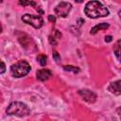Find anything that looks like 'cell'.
Instances as JSON below:
<instances>
[{
    "mask_svg": "<svg viewBox=\"0 0 121 121\" xmlns=\"http://www.w3.org/2000/svg\"><path fill=\"white\" fill-rule=\"evenodd\" d=\"M19 5H21V6H23V7L32 6V7H34V8L36 9V10H40V9H39V8H37L36 3H35V2H33V1H30V0H19ZM40 11H41V13H43V11H42V10H40Z\"/></svg>",
    "mask_w": 121,
    "mask_h": 121,
    "instance_id": "obj_12",
    "label": "cell"
},
{
    "mask_svg": "<svg viewBox=\"0 0 121 121\" xmlns=\"http://www.w3.org/2000/svg\"><path fill=\"white\" fill-rule=\"evenodd\" d=\"M71 9H72V5L70 3H68V2H60L55 7L54 11L59 17L64 18L69 14Z\"/></svg>",
    "mask_w": 121,
    "mask_h": 121,
    "instance_id": "obj_5",
    "label": "cell"
},
{
    "mask_svg": "<svg viewBox=\"0 0 121 121\" xmlns=\"http://www.w3.org/2000/svg\"><path fill=\"white\" fill-rule=\"evenodd\" d=\"M113 52L116 58L119 60V61H121V39L115 42L113 45Z\"/></svg>",
    "mask_w": 121,
    "mask_h": 121,
    "instance_id": "obj_11",
    "label": "cell"
},
{
    "mask_svg": "<svg viewBox=\"0 0 121 121\" xmlns=\"http://www.w3.org/2000/svg\"><path fill=\"white\" fill-rule=\"evenodd\" d=\"M84 12L89 18H93V19L105 17L109 15V9L104 5H102L99 1H96V0L88 2L85 5Z\"/></svg>",
    "mask_w": 121,
    "mask_h": 121,
    "instance_id": "obj_1",
    "label": "cell"
},
{
    "mask_svg": "<svg viewBox=\"0 0 121 121\" xmlns=\"http://www.w3.org/2000/svg\"><path fill=\"white\" fill-rule=\"evenodd\" d=\"M36 75H37V78L40 81H45V80L50 78V77L52 76V72L50 70H48V69L43 68V69L38 70Z\"/></svg>",
    "mask_w": 121,
    "mask_h": 121,
    "instance_id": "obj_7",
    "label": "cell"
},
{
    "mask_svg": "<svg viewBox=\"0 0 121 121\" xmlns=\"http://www.w3.org/2000/svg\"><path fill=\"white\" fill-rule=\"evenodd\" d=\"M5 69H6L5 63H4V61H1V71H0V73H1V74H3V73L5 72Z\"/></svg>",
    "mask_w": 121,
    "mask_h": 121,
    "instance_id": "obj_17",
    "label": "cell"
},
{
    "mask_svg": "<svg viewBox=\"0 0 121 121\" xmlns=\"http://www.w3.org/2000/svg\"><path fill=\"white\" fill-rule=\"evenodd\" d=\"M78 95L87 102L89 103H94L95 100H96V95L91 91V90H88V89H82V90H79L78 91Z\"/></svg>",
    "mask_w": 121,
    "mask_h": 121,
    "instance_id": "obj_6",
    "label": "cell"
},
{
    "mask_svg": "<svg viewBox=\"0 0 121 121\" xmlns=\"http://www.w3.org/2000/svg\"><path fill=\"white\" fill-rule=\"evenodd\" d=\"M30 112L29 108L22 102L19 101H14L11 102L8 108H7V113L9 115H17V116H26Z\"/></svg>",
    "mask_w": 121,
    "mask_h": 121,
    "instance_id": "obj_2",
    "label": "cell"
},
{
    "mask_svg": "<svg viewBox=\"0 0 121 121\" xmlns=\"http://www.w3.org/2000/svg\"><path fill=\"white\" fill-rule=\"evenodd\" d=\"M48 20L50 21V22H52V23H55L56 22V17L54 16V15H48Z\"/></svg>",
    "mask_w": 121,
    "mask_h": 121,
    "instance_id": "obj_16",
    "label": "cell"
},
{
    "mask_svg": "<svg viewBox=\"0 0 121 121\" xmlns=\"http://www.w3.org/2000/svg\"><path fill=\"white\" fill-rule=\"evenodd\" d=\"M63 69L65 71H72L74 73H78L79 72V68L78 67H76V66H72V65H64L63 66Z\"/></svg>",
    "mask_w": 121,
    "mask_h": 121,
    "instance_id": "obj_14",
    "label": "cell"
},
{
    "mask_svg": "<svg viewBox=\"0 0 121 121\" xmlns=\"http://www.w3.org/2000/svg\"><path fill=\"white\" fill-rule=\"evenodd\" d=\"M112 37L111 35H108V36L105 37V42L106 43H110V42H112Z\"/></svg>",
    "mask_w": 121,
    "mask_h": 121,
    "instance_id": "obj_18",
    "label": "cell"
},
{
    "mask_svg": "<svg viewBox=\"0 0 121 121\" xmlns=\"http://www.w3.org/2000/svg\"><path fill=\"white\" fill-rule=\"evenodd\" d=\"M53 58H54V60H55L57 62H59V61L60 60V56L59 55V53H58L57 51H53Z\"/></svg>",
    "mask_w": 121,
    "mask_h": 121,
    "instance_id": "obj_15",
    "label": "cell"
},
{
    "mask_svg": "<svg viewBox=\"0 0 121 121\" xmlns=\"http://www.w3.org/2000/svg\"><path fill=\"white\" fill-rule=\"evenodd\" d=\"M46 60H47V58H46V56L43 55V54H40V55L37 57V60H38V62H39L42 66H44V65L46 64Z\"/></svg>",
    "mask_w": 121,
    "mask_h": 121,
    "instance_id": "obj_13",
    "label": "cell"
},
{
    "mask_svg": "<svg viewBox=\"0 0 121 121\" xmlns=\"http://www.w3.org/2000/svg\"><path fill=\"white\" fill-rule=\"evenodd\" d=\"M30 71V65L26 60H19L10 66V73L15 78L26 76Z\"/></svg>",
    "mask_w": 121,
    "mask_h": 121,
    "instance_id": "obj_3",
    "label": "cell"
},
{
    "mask_svg": "<svg viewBox=\"0 0 121 121\" xmlns=\"http://www.w3.org/2000/svg\"><path fill=\"white\" fill-rule=\"evenodd\" d=\"M119 17L121 18V11H119Z\"/></svg>",
    "mask_w": 121,
    "mask_h": 121,
    "instance_id": "obj_21",
    "label": "cell"
},
{
    "mask_svg": "<svg viewBox=\"0 0 121 121\" xmlns=\"http://www.w3.org/2000/svg\"><path fill=\"white\" fill-rule=\"evenodd\" d=\"M22 20L32 26L34 28H41L43 25V19L41 15H33V14H29V13H26L25 15L22 16Z\"/></svg>",
    "mask_w": 121,
    "mask_h": 121,
    "instance_id": "obj_4",
    "label": "cell"
},
{
    "mask_svg": "<svg viewBox=\"0 0 121 121\" xmlns=\"http://www.w3.org/2000/svg\"><path fill=\"white\" fill-rule=\"evenodd\" d=\"M61 37V33L60 31H58L57 29H54L53 31V34H51L49 36V43L52 44V45H56L58 43V40Z\"/></svg>",
    "mask_w": 121,
    "mask_h": 121,
    "instance_id": "obj_9",
    "label": "cell"
},
{
    "mask_svg": "<svg viewBox=\"0 0 121 121\" xmlns=\"http://www.w3.org/2000/svg\"><path fill=\"white\" fill-rule=\"evenodd\" d=\"M116 112H117L118 116H119V117H120V119H121V107H119V108L116 110Z\"/></svg>",
    "mask_w": 121,
    "mask_h": 121,
    "instance_id": "obj_19",
    "label": "cell"
},
{
    "mask_svg": "<svg viewBox=\"0 0 121 121\" xmlns=\"http://www.w3.org/2000/svg\"><path fill=\"white\" fill-rule=\"evenodd\" d=\"M108 90L112 94H114L116 95H121V80H116V81H113V82L110 83V85L108 87Z\"/></svg>",
    "mask_w": 121,
    "mask_h": 121,
    "instance_id": "obj_8",
    "label": "cell"
},
{
    "mask_svg": "<svg viewBox=\"0 0 121 121\" xmlns=\"http://www.w3.org/2000/svg\"><path fill=\"white\" fill-rule=\"evenodd\" d=\"M108 27H109V24H107V23H101V24H98V25L95 26L91 29L90 33L94 35V34L97 33L99 30H104V29H107Z\"/></svg>",
    "mask_w": 121,
    "mask_h": 121,
    "instance_id": "obj_10",
    "label": "cell"
},
{
    "mask_svg": "<svg viewBox=\"0 0 121 121\" xmlns=\"http://www.w3.org/2000/svg\"><path fill=\"white\" fill-rule=\"evenodd\" d=\"M75 1H76L77 3H82V2L84 1V0H75Z\"/></svg>",
    "mask_w": 121,
    "mask_h": 121,
    "instance_id": "obj_20",
    "label": "cell"
}]
</instances>
